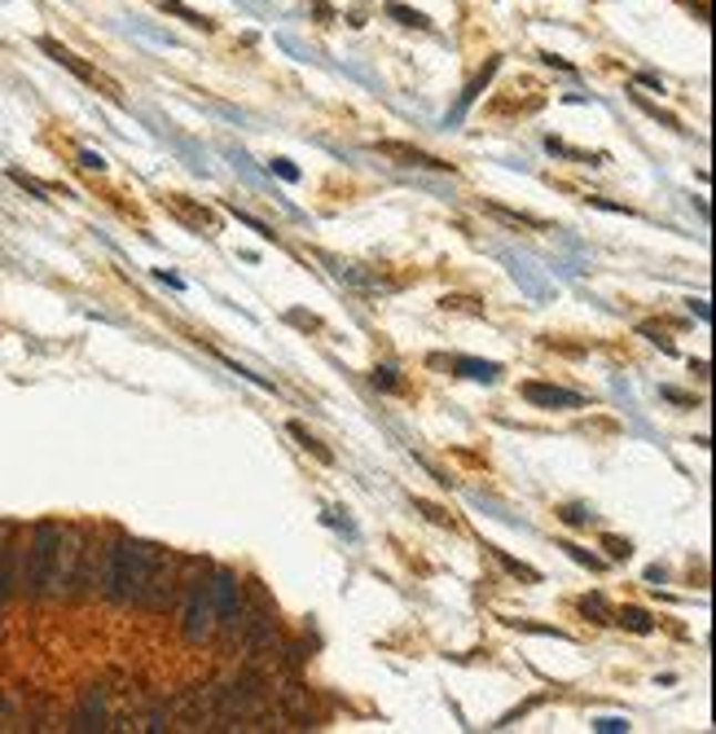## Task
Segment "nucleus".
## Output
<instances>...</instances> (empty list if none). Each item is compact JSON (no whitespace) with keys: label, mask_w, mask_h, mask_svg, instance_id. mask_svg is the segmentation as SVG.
<instances>
[{"label":"nucleus","mask_w":716,"mask_h":734,"mask_svg":"<svg viewBox=\"0 0 716 734\" xmlns=\"http://www.w3.org/2000/svg\"><path fill=\"white\" fill-rule=\"evenodd\" d=\"M163 550L145 546V541H115L106 554H102V572H98V585L106 599L115 603H136L145 599L150 581H154V568H158Z\"/></svg>","instance_id":"obj_1"},{"label":"nucleus","mask_w":716,"mask_h":734,"mask_svg":"<svg viewBox=\"0 0 716 734\" xmlns=\"http://www.w3.org/2000/svg\"><path fill=\"white\" fill-rule=\"evenodd\" d=\"M264 708H268V682L255 669H246L234 682L216 686V722H221V731H250V722Z\"/></svg>","instance_id":"obj_2"},{"label":"nucleus","mask_w":716,"mask_h":734,"mask_svg":"<svg viewBox=\"0 0 716 734\" xmlns=\"http://www.w3.org/2000/svg\"><path fill=\"white\" fill-rule=\"evenodd\" d=\"M58 541H62V523H35L31 528V546L22 550V585L27 599H53V568H58Z\"/></svg>","instance_id":"obj_3"},{"label":"nucleus","mask_w":716,"mask_h":734,"mask_svg":"<svg viewBox=\"0 0 716 734\" xmlns=\"http://www.w3.org/2000/svg\"><path fill=\"white\" fill-rule=\"evenodd\" d=\"M172 717L185 731H221V722H216V686H185L172 700Z\"/></svg>","instance_id":"obj_4"},{"label":"nucleus","mask_w":716,"mask_h":734,"mask_svg":"<svg viewBox=\"0 0 716 734\" xmlns=\"http://www.w3.org/2000/svg\"><path fill=\"white\" fill-rule=\"evenodd\" d=\"M181 629H185V638H190V642H203V638H212V633H216V599H212V581H207V577L190 581V594H185V620H181Z\"/></svg>","instance_id":"obj_5"},{"label":"nucleus","mask_w":716,"mask_h":734,"mask_svg":"<svg viewBox=\"0 0 716 734\" xmlns=\"http://www.w3.org/2000/svg\"><path fill=\"white\" fill-rule=\"evenodd\" d=\"M80 554H84V532L62 528V541H58V568H53V594H71L75 572H80Z\"/></svg>","instance_id":"obj_6"},{"label":"nucleus","mask_w":716,"mask_h":734,"mask_svg":"<svg viewBox=\"0 0 716 734\" xmlns=\"http://www.w3.org/2000/svg\"><path fill=\"white\" fill-rule=\"evenodd\" d=\"M212 599H216V629H225L229 638H238L242 615H246L238 581H234V577H221V581L212 585Z\"/></svg>","instance_id":"obj_7"},{"label":"nucleus","mask_w":716,"mask_h":734,"mask_svg":"<svg viewBox=\"0 0 716 734\" xmlns=\"http://www.w3.org/2000/svg\"><path fill=\"white\" fill-rule=\"evenodd\" d=\"M238 638H242V651H246V660L255 664V660H259V655L273 646V615L264 612V608H250V612L242 615Z\"/></svg>","instance_id":"obj_8"},{"label":"nucleus","mask_w":716,"mask_h":734,"mask_svg":"<svg viewBox=\"0 0 716 734\" xmlns=\"http://www.w3.org/2000/svg\"><path fill=\"white\" fill-rule=\"evenodd\" d=\"M40 49H44V53H49V58H53V62H62V67H67V71H75V75H80V80H89V84H93V89H106V93H111V98H120V84H115V80H106V75H102V71H93V67H84V62H80V58H75V53H71V49H62V44H58V40H40Z\"/></svg>","instance_id":"obj_9"},{"label":"nucleus","mask_w":716,"mask_h":734,"mask_svg":"<svg viewBox=\"0 0 716 734\" xmlns=\"http://www.w3.org/2000/svg\"><path fill=\"white\" fill-rule=\"evenodd\" d=\"M4 541H0V608H9V599H13V590H18V559H22V546H18V537H9V532H0Z\"/></svg>","instance_id":"obj_10"},{"label":"nucleus","mask_w":716,"mask_h":734,"mask_svg":"<svg viewBox=\"0 0 716 734\" xmlns=\"http://www.w3.org/2000/svg\"><path fill=\"white\" fill-rule=\"evenodd\" d=\"M374 150H378L382 159H400V163H409V167H431V172H444V167H449L444 159H436V154H427V150H413V145H400V141H374Z\"/></svg>","instance_id":"obj_11"},{"label":"nucleus","mask_w":716,"mask_h":734,"mask_svg":"<svg viewBox=\"0 0 716 734\" xmlns=\"http://www.w3.org/2000/svg\"><path fill=\"white\" fill-rule=\"evenodd\" d=\"M71 731H106V704H102V691H98V686L84 695V704H80Z\"/></svg>","instance_id":"obj_12"},{"label":"nucleus","mask_w":716,"mask_h":734,"mask_svg":"<svg viewBox=\"0 0 716 734\" xmlns=\"http://www.w3.org/2000/svg\"><path fill=\"white\" fill-rule=\"evenodd\" d=\"M523 396L532 400V405H581V396L576 391H567V387H550V383H523Z\"/></svg>","instance_id":"obj_13"},{"label":"nucleus","mask_w":716,"mask_h":734,"mask_svg":"<svg viewBox=\"0 0 716 734\" xmlns=\"http://www.w3.org/2000/svg\"><path fill=\"white\" fill-rule=\"evenodd\" d=\"M611 624H624V629H633V633H651L655 629V620L642 612V608H624V612L611 615Z\"/></svg>","instance_id":"obj_14"},{"label":"nucleus","mask_w":716,"mask_h":734,"mask_svg":"<svg viewBox=\"0 0 716 734\" xmlns=\"http://www.w3.org/2000/svg\"><path fill=\"white\" fill-rule=\"evenodd\" d=\"M290 436H295V440H299L304 449H313V453H317L321 462H330V449H321V445H317V440H313V436H308V431H304L299 422H290Z\"/></svg>","instance_id":"obj_15"},{"label":"nucleus","mask_w":716,"mask_h":734,"mask_svg":"<svg viewBox=\"0 0 716 734\" xmlns=\"http://www.w3.org/2000/svg\"><path fill=\"white\" fill-rule=\"evenodd\" d=\"M581 612H585V615H594L597 624H611V608H606V603H602L597 594H594V599H581Z\"/></svg>","instance_id":"obj_16"},{"label":"nucleus","mask_w":716,"mask_h":734,"mask_svg":"<svg viewBox=\"0 0 716 734\" xmlns=\"http://www.w3.org/2000/svg\"><path fill=\"white\" fill-rule=\"evenodd\" d=\"M488 550H492V554H497V559H501V563H505V568H510V572H514V577H523V581H536V572H532V568H528V563H514V559H505V554H501V550H497V546H488Z\"/></svg>","instance_id":"obj_17"},{"label":"nucleus","mask_w":716,"mask_h":734,"mask_svg":"<svg viewBox=\"0 0 716 734\" xmlns=\"http://www.w3.org/2000/svg\"><path fill=\"white\" fill-rule=\"evenodd\" d=\"M458 366L467 369L471 378H497V366H479V361H458Z\"/></svg>","instance_id":"obj_18"},{"label":"nucleus","mask_w":716,"mask_h":734,"mask_svg":"<svg viewBox=\"0 0 716 734\" xmlns=\"http://www.w3.org/2000/svg\"><path fill=\"white\" fill-rule=\"evenodd\" d=\"M391 13H396V18H405L409 27H427V18H422V13H409V9H400V4H391Z\"/></svg>","instance_id":"obj_19"},{"label":"nucleus","mask_w":716,"mask_h":734,"mask_svg":"<svg viewBox=\"0 0 716 734\" xmlns=\"http://www.w3.org/2000/svg\"><path fill=\"white\" fill-rule=\"evenodd\" d=\"M606 550H611V559H628V554H633L628 541H615V537H606Z\"/></svg>","instance_id":"obj_20"},{"label":"nucleus","mask_w":716,"mask_h":734,"mask_svg":"<svg viewBox=\"0 0 716 734\" xmlns=\"http://www.w3.org/2000/svg\"><path fill=\"white\" fill-rule=\"evenodd\" d=\"M563 550H572V559H581V563H590V568H602L594 554H590V550H581V546H563Z\"/></svg>","instance_id":"obj_21"}]
</instances>
